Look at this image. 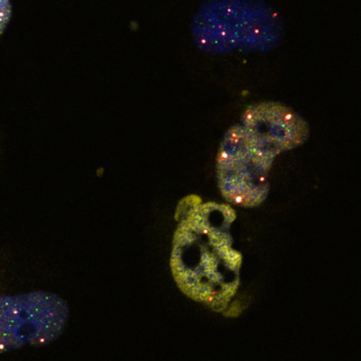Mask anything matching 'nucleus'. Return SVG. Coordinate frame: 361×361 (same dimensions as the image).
Returning a JSON list of instances; mask_svg holds the SVG:
<instances>
[{"mask_svg":"<svg viewBox=\"0 0 361 361\" xmlns=\"http://www.w3.org/2000/svg\"><path fill=\"white\" fill-rule=\"evenodd\" d=\"M175 217L171 269L177 286L190 299L224 312L240 286L243 257L230 233L235 211L192 195L181 200Z\"/></svg>","mask_w":361,"mask_h":361,"instance_id":"nucleus-1","label":"nucleus"},{"mask_svg":"<svg viewBox=\"0 0 361 361\" xmlns=\"http://www.w3.org/2000/svg\"><path fill=\"white\" fill-rule=\"evenodd\" d=\"M12 16V6L10 0H0V35L7 28Z\"/></svg>","mask_w":361,"mask_h":361,"instance_id":"nucleus-6","label":"nucleus"},{"mask_svg":"<svg viewBox=\"0 0 361 361\" xmlns=\"http://www.w3.org/2000/svg\"><path fill=\"white\" fill-rule=\"evenodd\" d=\"M240 124L274 157L300 147L310 136L305 120L278 102L250 105L243 114Z\"/></svg>","mask_w":361,"mask_h":361,"instance_id":"nucleus-5","label":"nucleus"},{"mask_svg":"<svg viewBox=\"0 0 361 361\" xmlns=\"http://www.w3.org/2000/svg\"><path fill=\"white\" fill-rule=\"evenodd\" d=\"M276 157L262 149L242 124L224 137L216 158V178L229 204L255 208L269 192V173Z\"/></svg>","mask_w":361,"mask_h":361,"instance_id":"nucleus-3","label":"nucleus"},{"mask_svg":"<svg viewBox=\"0 0 361 361\" xmlns=\"http://www.w3.org/2000/svg\"><path fill=\"white\" fill-rule=\"evenodd\" d=\"M282 20L262 0H207L192 23L194 42L207 54L269 51L282 37Z\"/></svg>","mask_w":361,"mask_h":361,"instance_id":"nucleus-2","label":"nucleus"},{"mask_svg":"<svg viewBox=\"0 0 361 361\" xmlns=\"http://www.w3.org/2000/svg\"><path fill=\"white\" fill-rule=\"evenodd\" d=\"M69 316L68 304L56 293L37 290L0 297V354L52 343L66 329Z\"/></svg>","mask_w":361,"mask_h":361,"instance_id":"nucleus-4","label":"nucleus"}]
</instances>
